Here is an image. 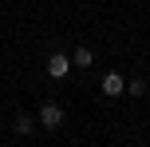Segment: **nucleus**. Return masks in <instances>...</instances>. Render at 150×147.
<instances>
[{"mask_svg":"<svg viewBox=\"0 0 150 147\" xmlns=\"http://www.w3.org/2000/svg\"><path fill=\"white\" fill-rule=\"evenodd\" d=\"M40 123L47 127V131H55V127H63V108L55 100H47V103H40Z\"/></svg>","mask_w":150,"mask_h":147,"instance_id":"1","label":"nucleus"},{"mask_svg":"<svg viewBox=\"0 0 150 147\" xmlns=\"http://www.w3.org/2000/svg\"><path fill=\"white\" fill-rule=\"evenodd\" d=\"M67 72H71V56H63V52L47 56V76H52V80H63Z\"/></svg>","mask_w":150,"mask_h":147,"instance_id":"2","label":"nucleus"},{"mask_svg":"<svg viewBox=\"0 0 150 147\" xmlns=\"http://www.w3.org/2000/svg\"><path fill=\"white\" fill-rule=\"evenodd\" d=\"M122 92H127L122 72H107V76H103V95H122Z\"/></svg>","mask_w":150,"mask_h":147,"instance_id":"3","label":"nucleus"},{"mask_svg":"<svg viewBox=\"0 0 150 147\" xmlns=\"http://www.w3.org/2000/svg\"><path fill=\"white\" fill-rule=\"evenodd\" d=\"M71 64H79V68H91V64H95V52H91V48H75Z\"/></svg>","mask_w":150,"mask_h":147,"instance_id":"4","label":"nucleus"},{"mask_svg":"<svg viewBox=\"0 0 150 147\" xmlns=\"http://www.w3.org/2000/svg\"><path fill=\"white\" fill-rule=\"evenodd\" d=\"M32 131V115H16V135H28Z\"/></svg>","mask_w":150,"mask_h":147,"instance_id":"5","label":"nucleus"},{"mask_svg":"<svg viewBox=\"0 0 150 147\" xmlns=\"http://www.w3.org/2000/svg\"><path fill=\"white\" fill-rule=\"evenodd\" d=\"M146 92V80H130V95H142Z\"/></svg>","mask_w":150,"mask_h":147,"instance_id":"6","label":"nucleus"}]
</instances>
